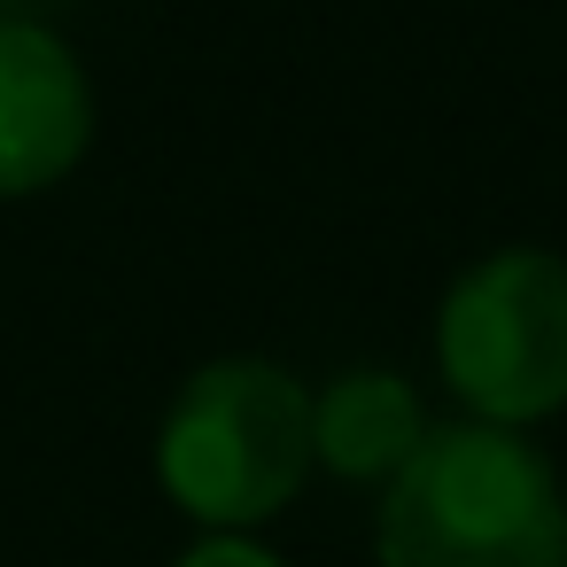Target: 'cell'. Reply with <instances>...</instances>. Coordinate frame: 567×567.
Returning a JSON list of instances; mask_svg holds the SVG:
<instances>
[{"label": "cell", "mask_w": 567, "mask_h": 567, "mask_svg": "<svg viewBox=\"0 0 567 567\" xmlns=\"http://www.w3.org/2000/svg\"><path fill=\"white\" fill-rule=\"evenodd\" d=\"M311 466V389L272 358L195 365L156 427V482L203 536H249L288 513Z\"/></svg>", "instance_id": "2"}, {"label": "cell", "mask_w": 567, "mask_h": 567, "mask_svg": "<svg viewBox=\"0 0 567 567\" xmlns=\"http://www.w3.org/2000/svg\"><path fill=\"white\" fill-rule=\"evenodd\" d=\"M172 567H288V559L265 551L257 536H203V544H187Z\"/></svg>", "instance_id": "6"}, {"label": "cell", "mask_w": 567, "mask_h": 567, "mask_svg": "<svg viewBox=\"0 0 567 567\" xmlns=\"http://www.w3.org/2000/svg\"><path fill=\"white\" fill-rule=\"evenodd\" d=\"M86 141H94V86L79 55L32 17H0V203L63 187Z\"/></svg>", "instance_id": "4"}, {"label": "cell", "mask_w": 567, "mask_h": 567, "mask_svg": "<svg viewBox=\"0 0 567 567\" xmlns=\"http://www.w3.org/2000/svg\"><path fill=\"white\" fill-rule=\"evenodd\" d=\"M427 443L420 389L389 365H350L311 396V458L342 482H396L412 451Z\"/></svg>", "instance_id": "5"}, {"label": "cell", "mask_w": 567, "mask_h": 567, "mask_svg": "<svg viewBox=\"0 0 567 567\" xmlns=\"http://www.w3.org/2000/svg\"><path fill=\"white\" fill-rule=\"evenodd\" d=\"M435 373L482 427H528L567 404V257L489 249L435 303Z\"/></svg>", "instance_id": "3"}, {"label": "cell", "mask_w": 567, "mask_h": 567, "mask_svg": "<svg viewBox=\"0 0 567 567\" xmlns=\"http://www.w3.org/2000/svg\"><path fill=\"white\" fill-rule=\"evenodd\" d=\"M381 567H567V489L551 458L482 420H443L373 513Z\"/></svg>", "instance_id": "1"}]
</instances>
